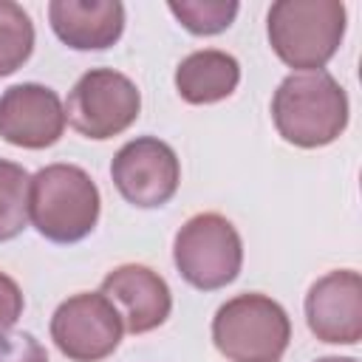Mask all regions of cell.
Here are the masks:
<instances>
[{
	"label": "cell",
	"instance_id": "cell-1",
	"mask_svg": "<svg viewBox=\"0 0 362 362\" xmlns=\"http://www.w3.org/2000/svg\"><path fill=\"white\" fill-rule=\"evenodd\" d=\"M272 119L288 144L325 147L348 127V93L325 68L288 74L272 96Z\"/></svg>",
	"mask_w": 362,
	"mask_h": 362
},
{
	"label": "cell",
	"instance_id": "cell-2",
	"mask_svg": "<svg viewBox=\"0 0 362 362\" xmlns=\"http://www.w3.org/2000/svg\"><path fill=\"white\" fill-rule=\"evenodd\" d=\"M348 14L339 0H277L266 17L272 51L300 71H322L339 51Z\"/></svg>",
	"mask_w": 362,
	"mask_h": 362
},
{
	"label": "cell",
	"instance_id": "cell-3",
	"mask_svg": "<svg viewBox=\"0 0 362 362\" xmlns=\"http://www.w3.org/2000/svg\"><path fill=\"white\" fill-rule=\"evenodd\" d=\"M102 195L96 181L76 164H48L31 175L28 221L51 243H76L99 221Z\"/></svg>",
	"mask_w": 362,
	"mask_h": 362
},
{
	"label": "cell",
	"instance_id": "cell-4",
	"mask_svg": "<svg viewBox=\"0 0 362 362\" xmlns=\"http://www.w3.org/2000/svg\"><path fill=\"white\" fill-rule=\"evenodd\" d=\"M288 339L286 308L260 291L226 300L212 317V342L229 362H280Z\"/></svg>",
	"mask_w": 362,
	"mask_h": 362
},
{
	"label": "cell",
	"instance_id": "cell-5",
	"mask_svg": "<svg viewBox=\"0 0 362 362\" xmlns=\"http://www.w3.org/2000/svg\"><path fill=\"white\" fill-rule=\"evenodd\" d=\"M173 260L192 288L215 291L240 274L243 240L229 218L218 212H198L175 232Z\"/></svg>",
	"mask_w": 362,
	"mask_h": 362
},
{
	"label": "cell",
	"instance_id": "cell-6",
	"mask_svg": "<svg viewBox=\"0 0 362 362\" xmlns=\"http://www.w3.org/2000/svg\"><path fill=\"white\" fill-rule=\"evenodd\" d=\"M141 110V93L130 76L113 68H90L65 99V119L71 127L93 141L124 133Z\"/></svg>",
	"mask_w": 362,
	"mask_h": 362
},
{
	"label": "cell",
	"instance_id": "cell-7",
	"mask_svg": "<svg viewBox=\"0 0 362 362\" xmlns=\"http://www.w3.org/2000/svg\"><path fill=\"white\" fill-rule=\"evenodd\" d=\"M124 334L122 314L102 291H79L62 300L51 317V339L71 362L107 359Z\"/></svg>",
	"mask_w": 362,
	"mask_h": 362
},
{
	"label": "cell",
	"instance_id": "cell-8",
	"mask_svg": "<svg viewBox=\"0 0 362 362\" xmlns=\"http://www.w3.org/2000/svg\"><path fill=\"white\" fill-rule=\"evenodd\" d=\"M110 178L127 204L139 209H156L178 192L181 161L167 141L156 136H139L119 147L110 161Z\"/></svg>",
	"mask_w": 362,
	"mask_h": 362
},
{
	"label": "cell",
	"instance_id": "cell-9",
	"mask_svg": "<svg viewBox=\"0 0 362 362\" xmlns=\"http://www.w3.org/2000/svg\"><path fill=\"white\" fill-rule=\"evenodd\" d=\"M65 105L48 85L20 82L0 96V139L23 150H45L65 133Z\"/></svg>",
	"mask_w": 362,
	"mask_h": 362
},
{
	"label": "cell",
	"instance_id": "cell-10",
	"mask_svg": "<svg viewBox=\"0 0 362 362\" xmlns=\"http://www.w3.org/2000/svg\"><path fill=\"white\" fill-rule=\"evenodd\" d=\"M305 322L320 342L356 345L362 339V277L354 269H334L311 283Z\"/></svg>",
	"mask_w": 362,
	"mask_h": 362
},
{
	"label": "cell",
	"instance_id": "cell-11",
	"mask_svg": "<svg viewBox=\"0 0 362 362\" xmlns=\"http://www.w3.org/2000/svg\"><path fill=\"white\" fill-rule=\"evenodd\" d=\"M122 314L124 331L147 334L167 322L173 311V291L167 280L141 263H122L105 274L99 288Z\"/></svg>",
	"mask_w": 362,
	"mask_h": 362
},
{
	"label": "cell",
	"instance_id": "cell-12",
	"mask_svg": "<svg viewBox=\"0 0 362 362\" xmlns=\"http://www.w3.org/2000/svg\"><path fill=\"white\" fill-rule=\"evenodd\" d=\"M48 20L68 48L105 51L124 31V6L119 0H51Z\"/></svg>",
	"mask_w": 362,
	"mask_h": 362
},
{
	"label": "cell",
	"instance_id": "cell-13",
	"mask_svg": "<svg viewBox=\"0 0 362 362\" xmlns=\"http://www.w3.org/2000/svg\"><path fill=\"white\" fill-rule=\"evenodd\" d=\"M240 82V62L218 48L187 54L175 68V90L189 105H212L229 99Z\"/></svg>",
	"mask_w": 362,
	"mask_h": 362
},
{
	"label": "cell",
	"instance_id": "cell-14",
	"mask_svg": "<svg viewBox=\"0 0 362 362\" xmlns=\"http://www.w3.org/2000/svg\"><path fill=\"white\" fill-rule=\"evenodd\" d=\"M34 51V23L11 0H0V79L25 65Z\"/></svg>",
	"mask_w": 362,
	"mask_h": 362
},
{
	"label": "cell",
	"instance_id": "cell-15",
	"mask_svg": "<svg viewBox=\"0 0 362 362\" xmlns=\"http://www.w3.org/2000/svg\"><path fill=\"white\" fill-rule=\"evenodd\" d=\"M31 175L23 164L0 158V243L17 238L28 223Z\"/></svg>",
	"mask_w": 362,
	"mask_h": 362
},
{
	"label": "cell",
	"instance_id": "cell-16",
	"mask_svg": "<svg viewBox=\"0 0 362 362\" xmlns=\"http://www.w3.org/2000/svg\"><path fill=\"white\" fill-rule=\"evenodd\" d=\"M167 8L189 34H198V37L226 31L240 11L235 0H181V3L173 0L167 3Z\"/></svg>",
	"mask_w": 362,
	"mask_h": 362
},
{
	"label": "cell",
	"instance_id": "cell-17",
	"mask_svg": "<svg viewBox=\"0 0 362 362\" xmlns=\"http://www.w3.org/2000/svg\"><path fill=\"white\" fill-rule=\"evenodd\" d=\"M0 362H48V354L34 334L0 328Z\"/></svg>",
	"mask_w": 362,
	"mask_h": 362
},
{
	"label": "cell",
	"instance_id": "cell-18",
	"mask_svg": "<svg viewBox=\"0 0 362 362\" xmlns=\"http://www.w3.org/2000/svg\"><path fill=\"white\" fill-rule=\"evenodd\" d=\"M23 305H25V300H23L17 280L0 272V328H11L20 320Z\"/></svg>",
	"mask_w": 362,
	"mask_h": 362
},
{
	"label": "cell",
	"instance_id": "cell-19",
	"mask_svg": "<svg viewBox=\"0 0 362 362\" xmlns=\"http://www.w3.org/2000/svg\"><path fill=\"white\" fill-rule=\"evenodd\" d=\"M314 362H359V359L356 356H320Z\"/></svg>",
	"mask_w": 362,
	"mask_h": 362
}]
</instances>
